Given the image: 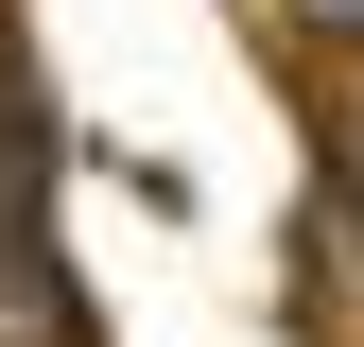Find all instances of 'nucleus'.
<instances>
[{
	"instance_id": "nucleus-1",
	"label": "nucleus",
	"mask_w": 364,
	"mask_h": 347,
	"mask_svg": "<svg viewBox=\"0 0 364 347\" xmlns=\"http://www.w3.org/2000/svg\"><path fill=\"white\" fill-rule=\"evenodd\" d=\"M295 35H312V53H347V70H364V0H295Z\"/></svg>"
}]
</instances>
